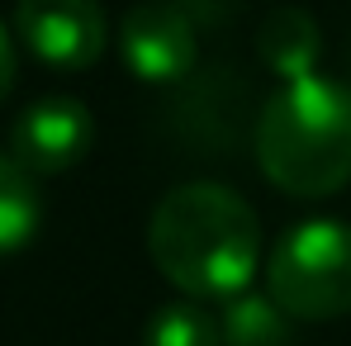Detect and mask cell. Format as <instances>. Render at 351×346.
<instances>
[{"mask_svg":"<svg viewBox=\"0 0 351 346\" xmlns=\"http://www.w3.org/2000/svg\"><path fill=\"white\" fill-rule=\"evenodd\" d=\"M43 223L38 175H29L10 152H0V256H14L34 242Z\"/></svg>","mask_w":351,"mask_h":346,"instance_id":"cell-8","label":"cell"},{"mask_svg":"<svg viewBox=\"0 0 351 346\" xmlns=\"http://www.w3.org/2000/svg\"><path fill=\"white\" fill-rule=\"evenodd\" d=\"M143 346H223V328L199 299H176L147 318Z\"/></svg>","mask_w":351,"mask_h":346,"instance_id":"cell-10","label":"cell"},{"mask_svg":"<svg viewBox=\"0 0 351 346\" xmlns=\"http://www.w3.org/2000/svg\"><path fill=\"white\" fill-rule=\"evenodd\" d=\"M10 86H14V43H10V34L0 24V100L10 95Z\"/></svg>","mask_w":351,"mask_h":346,"instance_id":"cell-11","label":"cell"},{"mask_svg":"<svg viewBox=\"0 0 351 346\" xmlns=\"http://www.w3.org/2000/svg\"><path fill=\"white\" fill-rule=\"evenodd\" d=\"M266 294L299 323H332L351 313V223H294L271 247Z\"/></svg>","mask_w":351,"mask_h":346,"instance_id":"cell-3","label":"cell"},{"mask_svg":"<svg viewBox=\"0 0 351 346\" xmlns=\"http://www.w3.org/2000/svg\"><path fill=\"white\" fill-rule=\"evenodd\" d=\"M219 328L223 346H290V313L271 294H233L219 313Z\"/></svg>","mask_w":351,"mask_h":346,"instance_id":"cell-9","label":"cell"},{"mask_svg":"<svg viewBox=\"0 0 351 346\" xmlns=\"http://www.w3.org/2000/svg\"><path fill=\"white\" fill-rule=\"evenodd\" d=\"M147 251L180 294L233 299L261 266V219L228 185L185 180L157 199Z\"/></svg>","mask_w":351,"mask_h":346,"instance_id":"cell-1","label":"cell"},{"mask_svg":"<svg viewBox=\"0 0 351 346\" xmlns=\"http://www.w3.org/2000/svg\"><path fill=\"white\" fill-rule=\"evenodd\" d=\"M318 53H323L318 24L299 5L271 10L261 19V29H256V58H261V66H271L276 76H285V86L304 81V76H318Z\"/></svg>","mask_w":351,"mask_h":346,"instance_id":"cell-7","label":"cell"},{"mask_svg":"<svg viewBox=\"0 0 351 346\" xmlns=\"http://www.w3.org/2000/svg\"><path fill=\"white\" fill-rule=\"evenodd\" d=\"M95 143V119L71 95L34 100L10 128V157L29 175H62L71 171Z\"/></svg>","mask_w":351,"mask_h":346,"instance_id":"cell-5","label":"cell"},{"mask_svg":"<svg viewBox=\"0 0 351 346\" xmlns=\"http://www.w3.org/2000/svg\"><path fill=\"white\" fill-rule=\"evenodd\" d=\"M119 53L123 66L147 81V86H171L180 76L195 71L199 43H195V24L190 14H180L176 5H138L123 14L119 24Z\"/></svg>","mask_w":351,"mask_h":346,"instance_id":"cell-6","label":"cell"},{"mask_svg":"<svg viewBox=\"0 0 351 346\" xmlns=\"http://www.w3.org/2000/svg\"><path fill=\"white\" fill-rule=\"evenodd\" d=\"M256 166L294 199L337 195L351 180V90L304 76L271 95L256 119Z\"/></svg>","mask_w":351,"mask_h":346,"instance_id":"cell-2","label":"cell"},{"mask_svg":"<svg viewBox=\"0 0 351 346\" xmlns=\"http://www.w3.org/2000/svg\"><path fill=\"white\" fill-rule=\"evenodd\" d=\"M14 29L24 48L53 71H90L110 43L105 10L95 0H19Z\"/></svg>","mask_w":351,"mask_h":346,"instance_id":"cell-4","label":"cell"}]
</instances>
